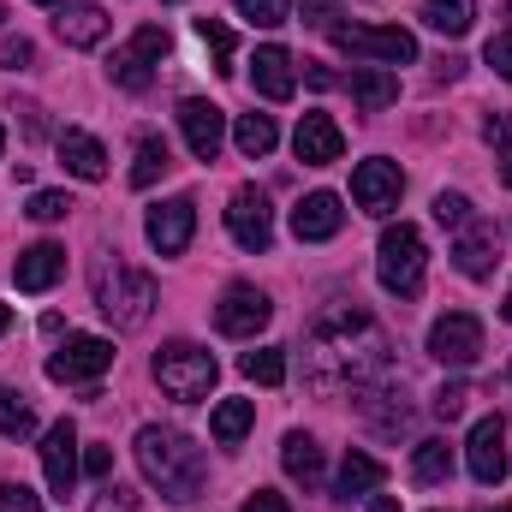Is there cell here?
Here are the masks:
<instances>
[{"instance_id":"obj_18","label":"cell","mask_w":512,"mask_h":512,"mask_svg":"<svg viewBox=\"0 0 512 512\" xmlns=\"http://www.w3.org/2000/svg\"><path fill=\"white\" fill-rule=\"evenodd\" d=\"M292 149H298L304 167H334V161L346 155V131L334 126L328 114H304L298 131H292Z\"/></svg>"},{"instance_id":"obj_28","label":"cell","mask_w":512,"mask_h":512,"mask_svg":"<svg viewBox=\"0 0 512 512\" xmlns=\"http://www.w3.org/2000/svg\"><path fill=\"white\" fill-rule=\"evenodd\" d=\"M411 477H417L423 489H441V483L453 477V447H447V441H417V447H411Z\"/></svg>"},{"instance_id":"obj_35","label":"cell","mask_w":512,"mask_h":512,"mask_svg":"<svg viewBox=\"0 0 512 512\" xmlns=\"http://www.w3.org/2000/svg\"><path fill=\"white\" fill-rule=\"evenodd\" d=\"M72 209H78V203H72V197H66V191H36V197H30V209H24V215H30V221H42V227H54V221H66V215H72Z\"/></svg>"},{"instance_id":"obj_31","label":"cell","mask_w":512,"mask_h":512,"mask_svg":"<svg viewBox=\"0 0 512 512\" xmlns=\"http://www.w3.org/2000/svg\"><path fill=\"white\" fill-rule=\"evenodd\" d=\"M233 143H239V155L262 161V155H274L280 131H274V120H268V114H239V126H233Z\"/></svg>"},{"instance_id":"obj_23","label":"cell","mask_w":512,"mask_h":512,"mask_svg":"<svg viewBox=\"0 0 512 512\" xmlns=\"http://www.w3.org/2000/svg\"><path fill=\"white\" fill-rule=\"evenodd\" d=\"M54 30H60V42H66V48H96V42L108 36V12H102V6H84V0H72V6H60Z\"/></svg>"},{"instance_id":"obj_8","label":"cell","mask_w":512,"mask_h":512,"mask_svg":"<svg viewBox=\"0 0 512 512\" xmlns=\"http://www.w3.org/2000/svg\"><path fill=\"white\" fill-rule=\"evenodd\" d=\"M167 54V30L161 24H137V36H131L126 48H114V60H108V78L131 90V96H143L149 84H155V60Z\"/></svg>"},{"instance_id":"obj_14","label":"cell","mask_w":512,"mask_h":512,"mask_svg":"<svg viewBox=\"0 0 512 512\" xmlns=\"http://www.w3.org/2000/svg\"><path fill=\"white\" fill-rule=\"evenodd\" d=\"M465 465H471V477H477L483 489H495V483L507 477V423H501V411L483 417V423L471 429V441H465Z\"/></svg>"},{"instance_id":"obj_9","label":"cell","mask_w":512,"mask_h":512,"mask_svg":"<svg viewBox=\"0 0 512 512\" xmlns=\"http://www.w3.org/2000/svg\"><path fill=\"white\" fill-rule=\"evenodd\" d=\"M429 358L447 364V370H471L483 358V322L471 310H447L435 328H429Z\"/></svg>"},{"instance_id":"obj_48","label":"cell","mask_w":512,"mask_h":512,"mask_svg":"<svg viewBox=\"0 0 512 512\" xmlns=\"http://www.w3.org/2000/svg\"><path fill=\"white\" fill-rule=\"evenodd\" d=\"M370 512H399V501H393V495H376V501H370Z\"/></svg>"},{"instance_id":"obj_51","label":"cell","mask_w":512,"mask_h":512,"mask_svg":"<svg viewBox=\"0 0 512 512\" xmlns=\"http://www.w3.org/2000/svg\"><path fill=\"white\" fill-rule=\"evenodd\" d=\"M36 6H72V0H36Z\"/></svg>"},{"instance_id":"obj_32","label":"cell","mask_w":512,"mask_h":512,"mask_svg":"<svg viewBox=\"0 0 512 512\" xmlns=\"http://www.w3.org/2000/svg\"><path fill=\"white\" fill-rule=\"evenodd\" d=\"M239 370H245L256 387H280L286 382V352H280V346H256V352L239 358Z\"/></svg>"},{"instance_id":"obj_24","label":"cell","mask_w":512,"mask_h":512,"mask_svg":"<svg viewBox=\"0 0 512 512\" xmlns=\"http://www.w3.org/2000/svg\"><path fill=\"white\" fill-rule=\"evenodd\" d=\"M280 465H286V477H292V483L316 489V483H322V447H316V435L292 429V435L280 441Z\"/></svg>"},{"instance_id":"obj_52","label":"cell","mask_w":512,"mask_h":512,"mask_svg":"<svg viewBox=\"0 0 512 512\" xmlns=\"http://www.w3.org/2000/svg\"><path fill=\"white\" fill-rule=\"evenodd\" d=\"M0 149H6V131H0Z\"/></svg>"},{"instance_id":"obj_55","label":"cell","mask_w":512,"mask_h":512,"mask_svg":"<svg viewBox=\"0 0 512 512\" xmlns=\"http://www.w3.org/2000/svg\"><path fill=\"white\" fill-rule=\"evenodd\" d=\"M507 512H512V507H507Z\"/></svg>"},{"instance_id":"obj_21","label":"cell","mask_w":512,"mask_h":512,"mask_svg":"<svg viewBox=\"0 0 512 512\" xmlns=\"http://www.w3.org/2000/svg\"><path fill=\"white\" fill-rule=\"evenodd\" d=\"M54 149H60V167L72 173V179H84V185H96V179H108V149L90 137V131H60L54 137Z\"/></svg>"},{"instance_id":"obj_26","label":"cell","mask_w":512,"mask_h":512,"mask_svg":"<svg viewBox=\"0 0 512 512\" xmlns=\"http://www.w3.org/2000/svg\"><path fill=\"white\" fill-rule=\"evenodd\" d=\"M382 459H370V453H346V465H340V483H334V501H364V495H376L382 489Z\"/></svg>"},{"instance_id":"obj_12","label":"cell","mask_w":512,"mask_h":512,"mask_svg":"<svg viewBox=\"0 0 512 512\" xmlns=\"http://www.w3.org/2000/svg\"><path fill=\"white\" fill-rule=\"evenodd\" d=\"M399 191H405L399 161H382V155L358 161V173H352V203H358L364 215H387V209H399Z\"/></svg>"},{"instance_id":"obj_39","label":"cell","mask_w":512,"mask_h":512,"mask_svg":"<svg viewBox=\"0 0 512 512\" xmlns=\"http://www.w3.org/2000/svg\"><path fill=\"white\" fill-rule=\"evenodd\" d=\"M0 512H42V501L24 483H0Z\"/></svg>"},{"instance_id":"obj_4","label":"cell","mask_w":512,"mask_h":512,"mask_svg":"<svg viewBox=\"0 0 512 512\" xmlns=\"http://www.w3.org/2000/svg\"><path fill=\"white\" fill-rule=\"evenodd\" d=\"M155 382L167 399H179V405H197V399H209V387L221 376V364L203 352V346H191V340H167L161 352H155Z\"/></svg>"},{"instance_id":"obj_54","label":"cell","mask_w":512,"mask_h":512,"mask_svg":"<svg viewBox=\"0 0 512 512\" xmlns=\"http://www.w3.org/2000/svg\"><path fill=\"white\" fill-rule=\"evenodd\" d=\"M507 376H512V370H507Z\"/></svg>"},{"instance_id":"obj_30","label":"cell","mask_w":512,"mask_h":512,"mask_svg":"<svg viewBox=\"0 0 512 512\" xmlns=\"http://www.w3.org/2000/svg\"><path fill=\"white\" fill-rule=\"evenodd\" d=\"M167 167H173L167 143H161L155 131H143V137H137V167H131V191H149V185H155V179H161Z\"/></svg>"},{"instance_id":"obj_36","label":"cell","mask_w":512,"mask_h":512,"mask_svg":"<svg viewBox=\"0 0 512 512\" xmlns=\"http://www.w3.org/2000/svg\"><path fill=\"white\" fill-rule=\"evenodd\" d=\"M239 6V18H251L262 30H274V24H286V12H292V0H233Z\"/></svg>"},{"instance_id":"obj_53","label":"cell","mask_w":512,"mask_h":512,"mask_svg":"<svg viewBox=\"0 0 512 512\" xmlns=\"http://www.w3.org/2000/svg\"><path fill=\"white\" fill-rule=\"evenodd\" d=\"M0 24H6V6H0Z\"/></svg>"},{"instance_id":"obj_17","label":"cell","mask_w":512,"mask_h":512,"mask_svg":"<svg viewBox=\"0 0 512 512\" xmlns=\"http://www.w3.org/2000/svg\"><path fill=\"white\" fill-rule=\"evenodd\" d=\"M36 453H42V471H48V489H54V495L66 501V495L78 489V429H72V423L60 417V423H54V429L42 435V447H36Z\"/></svg>"},{"instance_id":"obj_7","label":"cell","mask_w":512,"mask_h":512,"mask_svg":"<svg viewBox=\"0 0 512 512\" xmlns=\"http://www.w3.org/2000/svg\"><path fill=\"white\" fill-rule=\"evenodd\" d=\"M108 370H114V340H102V334H72L48 358V382H66V387H90Z\"/></svg>"},{"instance_id":"obj_37","label":"cell","mask_w":512,"mask_h":512,"mask_svg":"<svg viewBox=\"0 0 512 512\" xmlns=\"http://www.w3.org/2000/svg\"><path fill=\"white\" fill-rule=\"evenodd\" d=\"M435 221H441V227H453V233H459V227H465V221H471V203H465V197H459V191H441V197H435Z\"/></svg>"},{"instance_id":"obj_45","label":"cell","mask_w":512,"mask_h":512,"mask_svg":"<svg viewBox=\"0 0 512 512\" xmlns=\"http://www.w3.org/2000/svg\"><path fill=\"white\" fill-rule=\"evenodd\" d=\"M84 471H90V477H108V471H114V453H108V447H90V453H84Z\"/></svg>"},{"instance_id":"obj_27","label":"cell","mask_w":512,"mask_h":512,"mask_svg":"<svg viewBox=\"0 0 512 512\" xmlns=\"http://www.w3.org/2000/svg\"><path fill=\"white\" fill-rule=\"evenodd\" d=\"M251 423H256L251 399H221V405H215V417H209V435H215L221 447H239V441L251 435Z\"/></svg>"},{"instance_id":"obj_33","label":"cell","mask_w":512,"mask_h":512,"mask_svg":"<svg viewBox=\"0 0 512 512\" xmlns=\"http://www.w3.org/2000/svg\"><path fill=\"white\" fill-rule=\"evenodd\" d=\"M0 435H12V441L36 435V411H30L24 393H12V387H0Z\"/></svg>"},{"instance_id":"obj_22","label":"cell","mask_w":512,"mask_h":512,"mask_svg":"<svg viewBox=\"0 0 512 512\" xmlns=\"http://www.w3.org/2000/svg\"><path fill=\"white\" fill-rule=\"evenodd\" d=\"M60 274H66V251H60L54 239H42V245L18 251V262H12V280H18V292H48Z\"/></svg>"},{"instance_id":"obj_13","label":"cell","mask_w":512,"mask_h":512,"mask_svg":"<svg viewBox=\"0 0 512 512\" xmlns=\"http://www.w3.org/2000/svg\"><path fill=\"white\" fill-rule=\"evenodd\" d=\"M143 233H149V245H155L161 256H185L191 233H197V203H191V197H167V203H155L149 221H143Z\"/></svg>"},{"instance_id":"obj_49","label":"cell","mask_w":512,"mask_h":512,"mask_svg":"<svg viewBox=\"0 0 512 512\" xmlns=\"http://www.w3.org/2000/svg\"><path fill=\"white\" fill-rule=\"evenodd\" d=\"M6 328H12V310H6V304H0V334H6Z\"/></svg>"},{"instance_id":"obj_42","label":"cell","mask_w":512,"mask_h":512,"mask_svg":"<svg viewBox=\"0 0 512 512\" xmlns=\"http://www.w3.org/2000/svg\"><path fill=\"white\" fill-rule=\"evenodd\" d=\"M30 54H36V48H30L24 36H6V42H0V66H6V72H18V66H30Z\"/></svg>"},{"instance_id":"obj_15","label":"cell","mask_w":512,"mask_h":512,"mask_svg":"<svg viewBox=\"0 0 512 512\" xmlns=\"http://www.w3.org/2000/svg\"><path fill=\"white\" fill-rule=\"evenodd\" d=\"M179 131H185V149L197 161H215L221 143H227V114L215 102H203V96H185L179 102Z\"/></svg>"},{"instance_id":"obj_6","label":"cell","mask_w":512,"mask_h":512,"mask_svg":"<svg viewBox=\"0 0 512 512\" xmlns=\"http://www.w3.org/2000/svg\"><path fill=\"white\" fill-rule=\"evenodd\" d=\"M322 36H328L340 54L376 60V66H411V60H417V36L399 30V24H328Z\"/></svg>"},{"instance_id":"obj_43","label":"cell","mask_w":512,"mask_h":512,"mask_svg":"<svg viewBox=\"0 0 512 512\" xmlns=\"http://www.w3.org/2000/svg\"><path fill=\"white\" fill-rule=\"evenodd\" d=\"M245 512H292V501L274 489H256V495H245Z\"/></svg>"},{"instance_id":"obj_29","label":"cell","mask_w":512,"mask_h":512,"mask_svg":"<svg viewBox=\"0 0 512 512\" xmlns=\"http://www.w3.org/2000/svg\"><path fill=\"white\" fill-rule=\"evenodd\" d=\"M423 24L441 36H465L477 24V0H423Z\"/></svg>"},{"instance_id":"obj_5","label":"cell","mask_w":512,"mask_h":512,"mask_svg":"<svg viewBox=\"0 0 512 512\" xmlns=\"http://www.w3.org/2000/svg\"><path fill=\"white\" fill-rule=\"evenodd\" d=\"M376 274L393 298H417L423 292V274H429V251H423V233L411 221L387 227L382 245H376Z\"/></svg>"},{"instance_id":"obj_47","label":"cell","mask_w":512,"mask_h":512,"mask_svg":"<svg viewBox=\"0 0 512 512\" xmlns=\"http://www.w3.org/2000/svg\"><path fill=\"white\" fill-rule=\"evenodd\" d=\"M495 161H501V179L512 185V143H501V155H495Z\"/></svg>"},{"instance_id":"obj_41","label":"cell","mask_w":512,"mask_h":512,"mask_svg":"<svg viewBox=\"0 0 512 512\" xmlns=\"http://www.w3.org/2000/svg\"><path fill=\"white\" fill-rule=\"evenodd\" d=\"M96 512H137V495H131L126 483H108L102 501H96Z\"/></svg>"},{"instance_id":"obj_19","label":"cell","mask_w":512,"mask_h":512,"mask_svg":"<svg viewBox=\"0 0 512 512\" xmlns=\"http://www.w3.org/2000/svg\"><path fill=\"white\" fill-rule=\"evenodd\" d=\"M251 84L262 102H292V90H298V72H292V54L280 48V42H262L251 54Z\"/></svg>"},{"instance_id":"obj_40","label":"cell","mask_w":512,"mask_h":512,"mask_svg":"<svg viewBox=\"0 0 512 512\" xmlns=\"http://www.w3.org/2000/svg\"><path fill=\"white\" fill-rule=\"evenodd\" d=\"M483 60H489V66H495V72H501V78L512 84V30H501V36H489Z\"/></svg>"},{"instance_id":"obj_46","label":"cell","mask_w":512,"mask_h":512,"mask_svg":"<svg viewBox=\"0 0 512 512\" xmlns=\"http://www.w3.org/2000/svg\"><path fill=\"white\" fill-rule=\"evenodd\" d=\"M304 78H310V90H334V84H340V78H334V72H328V66H310V72H304Z\"/></svg>"},{"instance_id":"obj_11","label":"cell","mask_w":512,"mask_h":512,"mask_svg":"<svg viewBox=\"0 0 512 512\" xmlns=\"http://www.w3.org/2000/svg\"><path fill=\"white\" fill-rule=\"evenodd\" d=\"M227 233L245 245V251H268L274 245V209H268V191H256V185H239L233 191V203H227Z\"/></svg>"},{"instance_id":"obj_38","label":"cell","mask_w":512,"mask_h":512,"mask_svg":"<svg viewBox=\"0 0 512 512\" xmlns=\"http://www.w3.org/2000/svg\"><path fill=\"white\" fill-rule=\"evenodd\" d=\"M465 405H471V387H465V382H453V387H441V393H435V417H441V423L465 417Z\"/></svg>"},{"instance_id":"obj_1","label":"cell","mask_w":512,"mask_h":512,"mask_svg":"<svg viewBox=\"0 0 512 512\" xmlns=\"http://www.w3.org/2000/svg\"><path fill=\"white\" fill-rule=\"evenodd\" d=\"M310 382L322 393H358V387L382 382L387 376V334L358 310V304H328L316 322H310Z\"/></svg>"},{"instance_id":"obj_3","label":"cell","mask_w":512,"mask_h":512,"mask_svg":"<svg viewBox=\"0 0 512 512\" xmlns=\"http://www.w3.org/2000/svg\"><path fill=\"white\" fill-rule=\"evenodd\" d=\"M90 286H96V310L114 322V328H143L155 316V280L143 268H131L120 251H102L90 268Z\"/></svg>"},{"instance_id":"obj_16","label":"cell","mask_w":512,"mask_h":512,"mask_svg":"<svg viewBox=\"0 0 512 512\" xmlns=\"http://www.w3.org/2000/svg\"><path fill=\"white\" fill-rule=\"evenodd\" d=\"M495 262H501V233H495V221H465L459 227V239H453V268L465 274V280H489L495 274Z\"/></svg>"},{"instance_id":"obj_44","label":"cell","mask_w":512,"mask_h":512,"mask_svg":"<svg viewBox=\"0 0 512 512\" xmlns=\"http://www.w3.org/2000/svg\"><path fill=\"white\" fill-rule=\"evenodd\" d=\"M483 137H489L495 149H501V143H512V114H489V120H483Z\"/></svg>"},{"instance_id":"obj_10","label":"cell","mask_w":512,"mask_h":512,"mask_svg":"<svg viewBox=\"0 0 512 512\" xmlns=\"http://www.w3.org/2000/svg\"><path fill=\"white\" fill-rule=\"evenodd\" d=\"M268 316H274L268 292H256V286H245V280H233V286L221 292V304H215V328H221L227 340H251V334H262Z\"/></svg>"},{"instance_id":"obj_50","label":"cell","mask_w":512,"mask_h":512,"mask_svg":"<svg viewBox=\"0 0 512 512\" xmlns=\"http://www.w3.org/2000/svg\"><path fill=\"white\" fill-rule=\"evenodd\" d=\"M501 316H507V322H512V292H507V304H501Z\"/></svg>"},{"instance_id":"obj_2","label":"cell","mask_w":512,"mask_h":512,"mask_svg":"<svg viewBox=\"0 0 512 512\" xmlns=\"http://www.w3.org/2000/svg\"><path fill=\"white\" fill-rule=\"evenodd\" d=\"M137 471H143L173 507H191V501L203 495V447H197L191 435H179V429H161V423L137 429Z\"/></svg>"},{"instance_id":"obj_25","label":"cell","mask_w":512,"mask_h":512,"mask_svg":"<svg viewBox=\"0 0 512 512\" xmlns=\"http://www.w3.org/2000/svg\"><path fill=\"white\" fill-rule=\"evenodd\" d=\"M346 84H352V102H358L364 114H382V108L399 102V78H393L387 66H358Z\"/></svg>"},{"instance_id":"obj_20","label":"cell","mask_w":512,"mask_h":512,"mask_svg":"<svg viewBox=\"0 0 512 512\" xmlns=\"http://www.w3.org/2000/svg\"><path fill=\"white\" fill-rule=\"evenodd\" d=\"M340 227H346V209H340L334 191H310V197L292 209V233H298V245H322V239H334Z\"/></svg>"},{"instance_id":"obj_34","label":"cell","mask_w":512,"mask_h":512,"mask_svg":"<svg viewBox=\"0 0 512 512\" xmlns=\"http://www.w3.org/2000/svg\"><path fill=\"white\" fill-rule=\"evenodd\" d=\"M197 36L209 42V54H215V72H233V30H227L221 18H197Z\"/></svg>"}]
</instances>
